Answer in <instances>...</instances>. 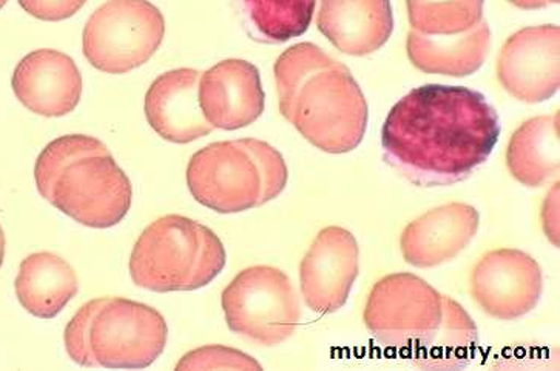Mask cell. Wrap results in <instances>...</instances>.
I'll use <instances>...</instances> for the list:
<instances>
[{
    "instance_id": "8",
    "label": "cell",
    "mask_w": 560,
    "mask_h": 371,
    "mask_svg": "<svg viewBox=\"0 0 560 371\" xmlns=\"http://www.w3.org/2000/svg\"><path fill=\"white\" fill-rule=\"evenodd\" d=\"M221 306L233 333L265 347L288 340L302 318L291 277L269 265H255L233 277Z\"/></svg>"
},
{
    "instance_id": "27",
    "label": "cell",
    "mask_w": 560,
    "mask_h": 371,
    "mask_svg": "<svg viewBox=\"0 0 560 371\" xmlns=\"http://www.w3.org/2000/svg\"><path fill=\"white\" fill-rule=\"evenodd\" d=\"M3 260H5V235H3L2 227H0V267H2Z\"/></svg>"
},
{
    "instance_id": "24",
    "label": "cell",
    "mask_w": 560,
    "mask_h": 371,
    "mask_svg": "<svg viewBox=\"0 0 560 371\" xmlns=\"http://www.w3.org/2000/svg\"><path fill=\"white\" fill-rule=\"evenodd\" d=\"M19 5L33 17L45 22L70 19L85 5L86 0H18Z\"/></svg>"
},
{
    "instance_id": "10",
    "label": "cell",
    "mask_w": 560,
    "mask_h": 371,
    "mask_svg": "<svg viewBox=\"0 0 560 371\" xmlns=\"http://www.w3.org/2000/svg\"><path fill=\"white\" fill-rule=\"evenodd\" d=\"M471 295L494 320L516 321L532 313L542 298V268L525 251L492 250L472 270Z\"/></svg>"
},
{
    "instance_id": "25",
    "label": "cell",
    "mask_w": 560,
    "mask_h": 371,
    "mask_svg": "<svg viewBox=\"0 0 560 371\" xmlns=\"http://www.w3.org/2000/svg\"><path fill=\"white\" fill-rule=\"evenodd\" d=\"M542 225L548 239L559 247V182L555 183L542 208Z\"/></svg>"
},
{
    "instance_id": "5",
    "label": "cell",
    "mask_w": 560,
    "mask_h": 371,
    "mask_svg": "<svg viewBox=\"0 0 560 371\" xmlns=\"http://www.w3.org/2000/svg\"><path fill=\"white\" fill-rule=\"evenodd\" d=\"M168 328L163 314L130 299H93L77 311L66 333L71 361L89 369H147L164 354Z\"/></svg>"
},
{
    "instance_id": "20",
    "label": "cell",
    "mask_w": 560,
    "mask_h": 371,
    "mask_svg": "<svg viewBox=\"0 0 560 371\" xmlns=\"http://www.w3.org/2000/svg\"><path fill=\"white\" fill-rule=\"evenodd\" d=\"M506 167L517 182L532 189L559 175V111L529 119L514 131Z\"/></svg>"
},
{
    "instance_id": "9",
    "label": "cell",
    "mask_w": 560,
    "mask_h": 371,
    "mask_svg": "<svg viewBox=\"0 0 560 371\" xmlns=\"http://www.w3.org/2000/svg\"><path fill=\"white\" fill-rule=\"evenodd\" d=\"M165 36L163 13L149 0H108L82 36L86 61L107 74H126L152 59Z\"/></svg>"
},
{
    "instance_id": "7",
    "label": "cell",
    "mask_w": 560,
    "mask_h": 371,
    "mask_svg": "<svg viewBox=\"0 0 560 371\" xmlns=\"http://www.w3.org/2000/svg\"><path fill=\"white\" fill-rule=\"evenodd\" d=\"M228 254L209 227L179 215L160 217L135 243L130 276L156 294L208 287L225 267Z\"/></svg>"
},
{
    "instance_id": "17",
    "label": "cell",
    "mask_w": 560,
    "mask_h": 371,
    "mask_svg": "<svg viewBox=\"0 0 560 371\" xmlns=\"http://www.w3.org/2000/svg\"><path fill=\"white\" fill-rule=\"evenodd\" d=\"M317 26L338 51L372 55L393 35L390 0H322Z\"/></svg>"
},
{
    "instance_id": "13",
    "label": "cell",
    "mask_w": 560,
    "mask_h": 371,
    "mask_svg": "<svg viewBox=\"0 0 560 371\" xmlns=\"http://www.w3.org/2000/svg\"><path fill=\"white\" fill-rule=\"evenodd\" d=\"M198 103L213 129L233 131L257 122L266 105L257 67L243 59L218 62L199 76Z\"/></svg>"
},
{
    "instance_id": "16",
    "label": "cell",
    "mask_w": 560,
    "mask_h": 371,
    "mask_svg": "<svg viewBox=\"0 0 560 371\" xmlns=\"http://www.w3.org/2000/svg\"><path fill=\"white\" fill-rule=\"evenodd\" d=\"M198 70L167 71L150 85L145 118L150 127L172 144H190L212 133L198 103Z\"/></svg>"
},
{
    "instance_id": "3",
    "label": "cell",
    "mask_w": 560,
    "mask_h": 371,
    "mask_svg": "<svg viewBox=\"0 0 560 371\" xmlns=\"http://www.w3.org/2000/svg\"><path fill=\"white\" fill-rule=\"evenodd\" d=\"M273 71L280 112L306 141L330 155L359 148L370 110L345 63L317 45L302 43L288 48Z\"/></svg>"
},
{
    "instance_id": "21",
    "label": "cell",
    "mask_w": 560,
    "mask_h": 371,
    "mask_svg": "<svg viewBox=\"0 0 560 371\" xmlns=\"http://www.w3.org/2000/svg\"><path fill=\"white\" fill-rule=\"evenodd\" d=\"M254 39L283 44L304 35L317 0H238Z\"/></svg>"
},
{
    "instance_id": "26",
    "label": "cell",
    "mask_w": 560,
    "mask_h": 371,
    "mask_svg": "<svg viewBox=\"0 0 560 371\" xmlns=\"http://www.w3.org/2000/svg\"><path fill=\"white\" fill-rule=\"evenodd\" d=\"M509 2L521 10H539L552 3H559V0H509Z\"/></svg>"
},
{
    "instance_id": "1",
    "label": "cell",
    "mask_w": 560,
    "mask_h": 371,
    "mask_svg": "<svg viewBox=\"0 0 560 371\" xmlns=\"http://www.w3.org/2000/svg\"><path fill=\"white\" fill-rule=\"evenodd\" d=\"M498 111L476 89L430 84L401 97L383 123V159L416 187L454 185L487 163Z\"/></svg>"
},
{
    "instance_id": "6",
    "label": "cell",
    "mask_w": 560,
    "mask_h": 371,
    "mask_svg": "<svg viewBox=\"0 0 560 371\" xmlns=\"http://www.w3.org/2000/svg\"><path fill=\"white\" fill-rule=\"evenodd\" d=\"M284 157L259 139L213 142L191 156L187 187L206 208L232 215L262 207L283 193Z\"/></svg>"
},
{
    "instance_id": "4",
    "label": "cell",
    "mask_w": 560,
    "mask_h": 371,
    "mask_svg": "<svg viewBox=\"0 0 560 371\" xmlns=\"http://www.w3.org/2000/svg\"><path fill=\"white\" fill-rule=\"evenodd\" d=\"M35 179L45 201L85 227H115L131 207L130 179L107 145L85 134L50 142L37 157Z\"/></svg>"
},
{
    "instance_id": "18",
    "label": "cell",
    "mask_w": 560,
    "mask_h": 371,
    "mask_svg": "<svg viewBox=\"0 0 560 371\" xmlns=\"http://www.w3.org/2000/svg\"><path fill=\"white\" fill-rule=\"evenodd\" d=\"M490 45V25L482 21L468 32L451 36L422 35L411 29L406 51L412 65L423 73L465 77L482 69Z\"/></svg>"
},
{
    "instance_id": "15",
    "label": "cell",
    "mask_w": 560,
    "mask_h": 371,
    "mask_svg": "<svg viewBox=\"0 0 560 371\" xmlns=\"http://www.w3.org/2000/svg\"><path fill=\"white\" fill-rule=\"evenodd\" d=\"M480 215L472 205L451 202L405 228L400 249L405 261L417 268H432L453 261L479 231Z\"/></svg>"
},
{
    "instance_id": "22",
    "label": "cell",
    "mask_w": 560,
    "mask_h": 371,
    "mask_svg": "<svg viewBox=\"0 0 560 371\" xmlns=\"http://www.w3.org/2000/svg\"><path fill=\"white\" fill-rule=\"evenodd\" d=\"M412 29L430 36L468 32L483 21V0H406Z\"/></svg>"
},
{
    "instance_id": "28",
    "label": "cell",
    "mask_w": 560,
    "mask_h": 371,
    "mask_svg": "<svg viewBox=\"0 0 560 371\" xmlns=\"http://www.w3.org/2000/svg\"><path fill=\"white\" fill-rule=\"evenodd\" d=\"M7 2H9V0H0V10H2L3 7L7 5Z\"/></svg>"
},
{
    "instance_id": "11",
    "label": "cell",
    "mask_w": 560,
    "mask_h": 371,
    "mask_svg": "<svg viewBox=\"0 0 560 371\" xmlns=\"http://www.w3.org/2000/svg\"><path fill=\"white\" fill-rule=\"evenodd\" d=\"M498 79L522 103L551 99L560 87L559 26H526L514 33L500 50Z\"/></svg>"
},
{
    "instance_id": "12",
    "label": "cell",
    "mask_w": 560,
    "mask_h": 371,
    "mask_svg": "<svg viewBox=\"0 0 560 371\" xmlns=\"http://www.w3.org/2000/svg\"><path fill=\"white\" fill-rule=\"evenodd\" d=\"M359 273L355 236L341 227L323 228L300 265L304 302L315 313H336L348 302Z\"/></svg>"
},
{
    "instance_id": "2",
    "label": "cell",
    "mask_w": 560,
    "mask_h": 371,
    "mask_svg": "<svg viewBox=\"0 0 560 371\" xmlns=\"http://www.w3.org/2000/svg\"><path fill=\"white\" fill-rule=\"evenodd\" d=\"M363 320L378 344L424 370L465 369L479 346V332L464 307L412 273L380 279Z\"/></svg>"
},
{
    "instance_id": "19",
    "label": "cell",
    "mask_w": 560,
    "mask_h": 371,
    "mask_svg": "<svg viewBox=\"0 0 560 371\" xmlns=\"http://www.w3.org/2000/svg\"><path fill=\"white\" fill-rule=\"evenodd\" d=\"M14 288L19 302L30 314L52 320L78 295L79 283L69 262L43 251L22 261Z\"/></svg>"
},
{
    "instance_id": "14",
    "label": "cell",
    "mask_w": 560,
    "mask_h": 371,
    "mask_svg": "<svg viewBox=\"0 0 560 371\" xmlns=\"http://www.w3.org/2000/svg\"><path fill=\"white\" fill-rule=\"evenodd\" d=\"M13 92L19 103L45 118H61L78 107L82 96V76L66 52L36 50L18 63Z\"/></svg>"
},
{
    "instance_id": "23",
    "label": "cell",
    "mask_w": 560,
    "mask_h": 371,
    "mask_svg": "<svg viewBox=\"0 0 560 371\" xmlns=\"http://www.w3.org/2000/svg\"><path fill=\"white\" fill-rule=\"evenodd\" d=\"M176 370H262V367L235 348L206 346L184 356Z\"/></svg>"
}]
</instances>
